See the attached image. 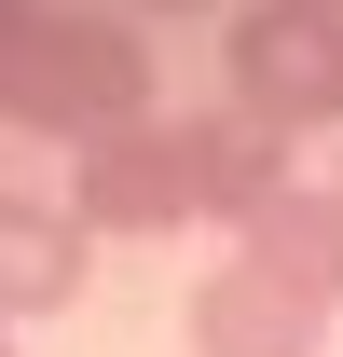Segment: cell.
I'll use <instances>...</instances> for the list:
<instances>
[{"label":"cell","mask_w":343,"mask_h":357,"mask_svg":"<svg viewBox=\"0 0 343 357\" xmlns=\"http://www.w3.org/2000/svg\"><path fill=\"white\" fill-rule=\"evenodd\" d=\"M220 83H234V124L289 151V137L343 124V28L289 14V0H261V14H234V28H220Z\"/></svg>","instance_id":"4"},{"label":"cell","mask_w":343,"mask_h":357,"mask_svg":"<svg viewBox=\"0 0 343 357\" xmlns=\"http://www.w3.org/2000/svg\"><path fill=\"white\" fill-rule=\"evenodd\" d=\"M165 110V69L124 14H69V0H0V124H42L69 151L124 137Z\"/></svg>","instance_id":"3"},{"label":"cell","mask_w":343,"mask_h":357,"mask_svg":"<svg viewBox=\"0 0 343 357\" xmlns=\"http://www.w3.org/2000/svg\"><path fill=\"white\" fill-rule=\"evenodd\" d=\"M330 28H343V14H330Z\"/></svg>","instance_id":"10"},{"label":"cell","mask_w":343,"mask_h":357,"mask_svg":"<svg viewBox=\"0 0 343 357\" xmlns=\"http://www.w3.org/2000/svg\"><path fill=\"white\" fill-rule=\"evenodd\" d=\"M330 192H343V165H330Z\"/></svg>","instance_id":"9"},{"label":"cell","mask_w":343,"mask_h":357,"mask_svg":"<svg viewBox=\"0 0 343 357\" xmlns=\"http://www.w3.org/2000/svg\"><path fill=\"white\" fill-rule=\"evenodd\" d=\"M151 14H206V0H151Z\"/></svg>","instance_id":"7"},{"label":"cell","mask_w":343,"mask_h":357,"mask_svg":"<svg viewBox=\"0 0 343 357\" xmlns=\"http://www.w3.org/2000/svg\"><path fill=\"white\" fill-rule=\"evenodd\" d=\"M289 192V151L275 137H247L234 110L220 124H124V137H96V151H69V220L83 234H234L261 220Z\"/></svg>","instance_id":"2"},{"label":"cell","mask_w":343,"mask_h":357,"mask_svg":"<svg viewBox=\"0 0 343 357\" xmlns=\"http://www.w3.org/2000/svg\"><path fill=\"white\" fill-rule=\"evenodd\" d=\"M330 344H343V192L289 178L192 275V357H330Z\"/></svg>","instance_id":"1"},{"label":"cell","mask_w":343,"mask_h":357,"mask_svg":"<svg viewBox=\"0 0 343 357\" xmlns=\"http://www.w3.org/2000/svg\"><path fill=\"white\" fill-rule=\"evenodd\" d=\"M83 275H96V234L69 220V206H42V192H0V330H14V316L83 303Z\"/></svg>","instance_id":"5"},{"label":"cell","mask_w":343,"mask_h":357,"mask_svg":"<svg viewBox=\"0 0 343 357\" xmlns=\"http://www.w3.org/2000/svg\"><path fill=\"white\" fill-rule=\"evenodd\" d=\"M0 357H14V330H0Z\"/></svg>","instance_id":"8"},{"label":"cell","mask_w":343,"mask_h":357,"mask_svg":"<svg viewBox=\"0 0 343 357\" xmlns=\"http://www.w3.org/2000/svg\"><path fill=\"white\" fill-rule=\"evenodd\" d=\"M289 14H316V28H330V14H343V0H289Z\"/></svg>","instance_id":"6"}]
</instances>
